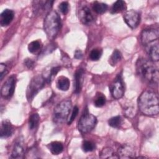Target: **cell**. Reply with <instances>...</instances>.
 <instances>
[{"instance_id": "cell-1", "label": "cell", "mask_w": 159, "mask_h": 159, "mask_svg": "<svg viewBox=\"0 0 159 159\" xmlns=\"http://www.w3.org/2000/svg\"><path fill=\"white\" fill-rule=\"evenodd\" d=\"M138 106L140 112L146 116H155L159 112L158 98L152 91H144L138 99Z\"/></svg>"}, {"instance_id": "cell-2", "label": "cell", "mask_w": 159, "mask_h": 159, "mask_svg": "<svg viewBox=\"0 0 159 159\" xmlns=\"http://www.w3.org/2000/svg\"><path fill=\"white\" fill-rule=\"evenodd\" d=\"M136 70L139 76L150 84H158V70L152 62L144 58H139L136 63Z\"/></svg>"}, {"instance_id": "cell-3", "label": "cell", "mask_w": 159, "mask_h": 159, "mask_svg": "<svg viewBox=\"0 0 159 159\" xmlns=\"http://www.w3.org/2000/svg\"><path fill=\"white\" fill-rule=\"evenodd\" d=\"M61 28V19L55 11H50L46 15L43 21V29L50 40L54 39Z\"/></svg>"}, {"instance_id": "cell-4", "label": "cell", "mask_w": 159, "mask_h": 159, "mask_svg": "<svg viewBox=\"0 0 159 159\" xmlns=\"http://www.w3.org/2000/svg\"><path fill=\"white\" fill-rule=\"evenodd\" d=\"M71 105L72 103L70 99H65L55 107L53 120L55 124H61L68 119L71 109Z\"/></svg>"}, {"instance_id": "cell-5", "label": "cell", "mask_w": 159, "mask_h": 159, "mask_svg": "<svg viewBox=\"0 0 159 159\" xmlns=\"http://www.w3.org/2000/svg\"><path fill=\"white\" fill-rule=\"evenodd\" d=\"M45 79L41 75H37L34 76L30 81L26 91V96L27 100L30 102L36 94L44 86Z\"/></svg>"}, {"instance_id": "cell-6", "label": "cell", "mask_w": 159, "mask_h": 159, "mask_svg": "<svg viewBox=\"0 0 159 159\" xmlns=\"http://www.w3.org/2000/svg\"><path fill=\"white\" fill-rule=\"evenodd\" d=\"M97 123L96 117L88 112H84L78 122V130L81 133H88L94 129Z\"/></svg>"}, {"instance_id": "cell-7", "label": "cell", "mask_w": 159, "mask_h": 159, "mask_svg": "<svg viewBox=\"0 0 159 159\" xmlns=\"http://www.w3.org/2000/svg\"><path fill=\"white\" fill-rule=\"evenodd\" d=\"M109 90L113 98L116 99L121 98L124 96L125 88L121 75L119 74L109 85Z\"/></svg>"}, {"instance_id": "cell-8", "label": "cell", "mask_w": 159, "mask_h": 159, "mask_svg": "<svg viewBox=\"0 0 159 159\" xmlns=\"http://www.w3.org/2000/svg\"><path fill=\"white\" fill-rule=\"evenodd\" d=\"M16 83V77L15 75H12L6 80L1 87V94L2 98L9 99L12 96L14 92Z\"/></svg>"}, {"instance_id": "cell-9", "label": "cell", "mask_w": 159, "mask_h": 159, "mask_svg": "<svg viewBox=\"0 0 159 159\" xmlns=\"http://www.w3.org/2000/svg\"><path fill=\"white\" fill-rule=\"evenodd\" d=\"M158 36L159 32L157 28H149L144 29L141 34L142 43L144 46H146L154 41L158 40Z\"/></svg>"}, {"instance_id": "cell-10", "label": "cell", "mask_w": 159, "mask_h": 159, "mask_svg": "<svg viewBox=\"0 0 159 159\" xmlns=\"http://www.w3.org/2000/svg\"><path fill=\"white\" fill-rule=\"evenodd\" d=\"M124 19L129 27L131 29H135L140 23V17L138 12L131 9L124 13Z\"/></svg>"}, {"instance_id": "cell-11", "label": "cell", "mask_w": 159, "mask_h": 159, "mask_svg": "<svg viewBox=\"0 0 159 159\" xmlns=\"http://www.w3.org/2000/svg\"><path fill=\"white\" fill-rule=\"evenodd\" d=\"M25 154V146L24 140L22 137H19L16 140L11 152L12 158H22Z\"/></svg>"}, {"instance_id": "cell-12", "label": "cell", "mask_w": 159, "mask_h": 159, "mask_svg": "<svg viewBox=\"0 0 159 159\" xmlns=\"http://www.w3.org/2000/svg\"><path fill=\"white\" fill-rule=\"evenodd\" d=\"M78 14L80 21L84 25H90L94 21L93 14L90 9L86 6H84L80 9Z\"/></svg>"}, {"instance_id": "cell-13", "label": "cell", "mask_w": 159, "mask_h": 159, "mask_svg": "<svg viewBox=\"0 0 159 159\" xmlns=\"http://www.w3.org/2000/svg\"><path fill=\"white\" fill-rule=\"evenodd\" d=\"M135 155V150L134 147L128 143L120 145L117 151L119 158H134Z\"/></svg>"}, {"instance_id": "cell-14", "label": "cell", "mask_w": 159, "mask_h": 159, "mask_svg": "<svg viewBox=\"0 0 159 159\" xmlns=\"http://www.w3.org/2000/svg\"><path fill=\"white\" fill-rule=\"evenodd\" d=\"M53 3V1H35L33 2L34 11L37 14H41L49 11Z\"/></svg>"}, {"instance_id": "cell-15", "label": "cell", "mask_w": 159, "mask_h": 159, "mask_svg": "<svg viewBox=\"0 0 159 159\" xmlns=\"http://www.w3.org/2000/svg\"><path fill=\"white\" fill-rule=\"evenodd\" d=\"M146 49L151 60L157 61L159 60V46L158 40L153 42L146 46Z\"/></svg>"}, {"instance_id": "cell-16", "label": "cell", "mask_w": 159, "mask_h": 159, "mask_svg": "<svg viewBox=\"0 0 159 159\" xmlns=\"http://www.w3.org/2000/svg\"><path fill=\"white\" fill-rule=\"evenodd\" d=\"M84 70L82 68L76 70L74 75V93L79 94L81 89L82 83L83 80Z\"/></svg>"}, {"instance_id": "cell-17", "label": "cell", "mask_w": 159, "mask_h": 159, "mask_svg": "<svg viewBox=\"0 0 159 159\" xmlns=\"http://www.w3.org/2000/svg\"><path fill=\"white\" fill-rule=\"evenodd\" d=\"M14 17V13L13 11L6 9L0 15V24L1 26H7L12 22Z\"/></svg>"}, {"instance_id": "cell-18", "label": "cell", "mask_w": 159, "mask_h": 159, "mask_svg": "<svg viewBox=\"0 0 159 159\" xmlns=\"http://www.w3.org/2000/svg\"><path fill=\"white\" fill-rule=\"evenodd\" d=\"M13 127L8 120H3L1 126V137L7 138L12 134Z\"/></svg>"}, {"instance_id": "cell-19", "label": "cell", "mask_w": 159, "mask_h": 159, "mask_svg": "<svg viewBox=\"0 0 159 159\" xmlns=\"http://www.w3.org/2000/svg\"><path fill=\"white\" fill-rule=\"evenodd\" d=\"M47 147L53 155H58L63 150V145L62 143L58 141L50 143Z\"/></svg>"}, {"instance_id": "cell-20", "label": "cell", "mask_w": 159, "mask_h": 159, "mask_svg": "<svg viewBox=\"0 0 159 159\" xmlns=\"http://www.w3.org/2000/svg\"><path fill=\"white\" fill-rule=\"evenodd\" d=\"M99 157L101 158H119L117 154L110 147L104 148L99 153Z\"/></svg>"}, {"instance_id": "cell-21", "label": "cell", "mask_w": 159, "mask_h": 159, "mask_svg": "<svg viewBox=\"0 0 159 159\" xmlns=\"http://www.w3.org/2000/svg\"><path fill=\"white\" fill-rule=\"evenodd\" d=\"M125 9H126L125 2L122 0H118L113 4L111 10V12L112 14L119 13L125 11Z\"/></svg>"}, {"instance_id": "cell-22", "label": "cell", "mask_w": 159, "mask_h": 159, "mask_svg": "<svg viewBox=\"0 0 159 159\" xmlns=\"http://www.w3.org/2000/svg\"><path fill=\"white\" fill-rule=\"evenodd\" d=\"M40 117L37 113L32 114L29 119V127L30 130H35L39 123Z\"/></svg>"}, {"instance_id": "cell-23", "label": "cell", "mask_w": 159, "mask_h": 159, "mask_svg": "<svg viewBox=\"0 0 159 159\" xmlns=\"http://www.w3.org/2000/svg\"><path fill=\"white\" fill-rule=\"evenodd\" d=\"M57 88L61 91H67L70 87V81L65 76H60L57 82Z\"/></svg>"}, {"instance_id": "cell-24", "label": "cell", "mask_w": 159, "mask_h": 159, "mask_svg": "<svg viewBox=\"0 0 159 159\" xmlns=\"http://www.w3.org/2000/svg\"><path fill=\"white\" fill-rule=\"evenodd\" d=\"M108 6L106 4L95 1L93 5V10L98 14H103L107 10Z\"/></svg>"}, {"instance_id": "cell-25", "label": "cell", "mask_w": 159, "mask_h": 159, "mask_svg": "<svg viewBox=\"0 0 159 159\" xmlns=\"http://www.w3.org/2000/svg\"><path fill=\"white\" fill-rule=\"evenodd\" d=\"M42 48V43L39 40H34L28 45V50L32 53L38 52Z\"/></svg>"}, {"instance_id": "cell-26", "label": "cell", "mask_w": 159, "mask_h": 159, "mask_svg": "<svg viewBox=\"0 0 159 159\" xmlns=\"http://www.w3.org/2000/svg\"><path fill=\"white\" fill-rule=\"evenodd\" d=\"M122 58V54L118 50H115L109 58V62L111 65H116Z\"/></svg>"}, {"instance_id": "cell-27", "label": "cell", "mask_w": 159, "mask_h": 159, "mask_svg": "<svg viewBox=\"0 0 159 159\" xmlns=\"http://www.w3.org/2000/svg\"><path fill=\"white\" fill-rule=\"evenodd\" d=\"M105 103H106L105 96L102 93H98L94 100V106L98 107H102L105 104Z\"/></svg>"}, {"instance_id": "cell-28", "label": "cell", "mask_w": 159, "mask_h": 159, "mask_svg": "<svg viewBox=\"0 0 159 159\" xmlns=\"http://www.w3.org/2000/svg\"><path fill=\"white\" fill-rule=\"evenodd\" d=\"M121 123H122V119H121V117L119 116L113 117L108 120L109 125L114 128L119 127Z\"/></svg>"}, {"instance_id": "cell-29", "label": "cell", "mask_w": 159, "mask_h": 159, "mask_svg": "<svg viewBox=\"0 0 159 159\" xmlns=\"http://www.w3.org/2000/svg\"><path fill=\"white\" fill-rule=\"evenodd\" d=\"M102 55V50L98 48H94L91 50L89 53V58L91 60L96 61L98 60Z\"/></svg>"}, {"instance_id": "cell-30", "label": "cell", "mask_w": 159, "mask_h": 159, "mask_svg": "<svg viewBox=\"0 0 159 159\" xmlns=\"http://www.w3.org/2000/svg\"><path fill=\"white\" fill-rule=\"evenodd\" d=\"M82 148H83V151H84L86 152H91V151H93L94 150L95 145H94V143H93L91 141L85 140L83 143Z\"/></svg>"}, {"instance_id": "cell-31", "label": "cell", "mask_w": 159, "mask_h": 159, "mask_svg": "<svg viewBox=\"0 0 159 159\" xmlns=\"http://www.w3.org/2000/svg\"><path fill=\"white\" fill-rule=\"evenodd\" d=\"M60 66H55V67H53L52 68H51L50 73L48 74V77L45 79L46 81H47V82H50L53 78L55 77L56 76V75L58 73V72L60 71Z\"/></svg>"}, {"instance_id": "cell-32", "label": "cell", "mask_w": 159, "mask_h": 159, "mask_svg": "<svg viewBox=\"0 0 159 159\" xmlns=\"http://www.w3.org/2000/svg\"><path fill=\"white\" fill-rule=\"evenodd\" d=\"M78 111H79V109L78 107L75 106L73 109V111L71 112V114L70 115V117L68 118V124L70 125L72 123V122L74 120V119L76 118V117L77 116L78 114Z\"/></svg>"}, {"instance_id": "cell-33", "label": "cell", "mask_w": 159, "mask_h": 159, "mask_svg": "<svg viewBox=\"0 0 159 159\" xmlns=\"http://www.w3.org/2000/svg\"><path fill=\"white\" fill-rule=\"evenodd\" d=\"M58 8L60 9V11L63 14H66L68 11V9H69V4L67 2L64 1L62 2L60 4Z\"/></svg>"}, {"instance_id": "cell-34", "label": "cell", "mask_w": 159, "mask_h": 159, "mask_svg": "<svg viewBox=\"0 0 159 159\" xmlns=\"http://www.w3.org/2000/svg\"><path fill=\"white\" fill-rule=\"evenodd\" d=\"M8 73V70H7V67L6 66V64L1 63L0 64V78L1 80H2L4 78V76H5V75Z\"/></svg>"}, {"instance_id": "cell-35", "label": "cell", "mask_w": 159, "mask_h": 159, "mask_svg": "<svg viewBox=\"0 0 159 159\" xmlns=\"http://www.w3.org/2000/svg\"><path fill=\"white\" fill-rule=\"evenodd\" d=\"M24 64L29 69H32L34 68L35 63L32 59L27 58L24 60Z\"/></svg>"}, {"instance_id": "cell-36", "label": "cell", "mask_w": 159, "mask_h": 159, "mask_svg": "<svg viewBox=\"0 0 159 159\" xmlns=\"http://www.w3.org/2000/svg\"><path fill=\"white\" fill-rule=\"evenodd\" d=\"M75 58L76 59H80L83 57V53L80 50H77L75 52Z\"/></svg>"}]
</instances>
